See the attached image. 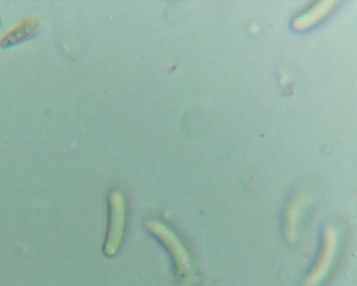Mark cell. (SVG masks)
<instances>
[{"mask_svg": "<svg viewBox=\"0 0 357 286\" xmlns=\"http://www.w3.org/2000/svg\"><path fill=\"white\" fill-rule=\"evenodd\" d=\"M39 24L38 17L32 16L24 19L2 34L0 46L8 47L29 39L36 32Z\"/></svg>", "mask_w": 357, "mask_h": 286, "instance_id": "277c9868", "label": "cell"}, {"mask_svg": "<svg viewBox=\"0 0 357 286\" xmlns=\"http://www.w3.org/2000/svg\"><path fill=\"white\" fill-rule=\"evenodd\" d=\"M151 229L165 246L168 247L174 257L177 268L181 273L187 272L189 269V260L188 255L176 236L165 226L158 222L152 221L149 223Z\"/></svg>", "mask_w": 357, "mask_h": 286, "instance_id": "7a4b0ae2", "label": "cell"}, {"mask_svg": "<svg viewBox=\"0 0 357 286\" xmlns=\"http://www.w3.org/2000/svg\"><path fill=\"white\" fill-rule=\"evenodd\" d=\"M337 246L336 233L332 227H328L325 232V239L321 255L316 266L308 277L307 283H317L327 273L330 268Z\"/></svg>", "mask_w": 357, "mask_h": 286, "instance_id": "3957f363", "label": "cell"}, {"mask_svg": "<svg viewBox=\"0 0 357 286\" xmlns=\"http://www.w3.org/2000/svg\"><path fill=\"white\" fill-rule=\"evenodd\" d=\"M125 222L124 202L121 194L113 192L110 197V218L105 251L112 255L117 250L123 236Z\"/></svg>", "mask_w": 357, "mask_h": 286, "instance_id": "6da1fadb", "label": "cell"}]
</instances>
